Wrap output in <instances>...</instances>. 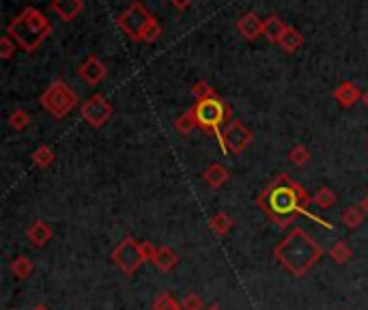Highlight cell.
<instances>
[{
    "label": "cell",
    "mask_w": 368,
    "mask_h": 310,
    "mask_svg": "<svg viewBox=\"0 0 368 310\" xmlns=\"http://www.w3.org/2000/svg\"><path fill=\"white\" fill-rule=\"evenodd\" d=\"M257 205L265 211V216L276 222L280 229H289L291 224H295L297 218L308 216L317 220L321 227L332 229L330 224L315 213H310V194L291 177L287 175H278L257 199Z\"/></svg>",
    "instance_id": "6da1fadb"
},
{
    "label": "cell",
    "mask_w": 368,
    "mask_h": 310,
    "mask_svg": "<svg viewBox=\"0 0 368 310\" xmlns=\"http://www.w3.org/2000/svg\"><path fill=\"white\" fill-rule=\"evenodd\" d=\"M323 257V248L304 229H293L285 239L274 248V259L291 276L302 278L313 269Z\"/></svg>",
    "instance_id": "7a4b0ae2"
},
{
    "label": "cell",
    "mask_w": 368,
    "mask_h": 310,
    "mask_svg": "<svg viewBox=\"0 0 368 310\" xmlns=\"http://www.w3.org/2000/svg\"><path fill=\"white\" fill-rule=\"evenodd\" d=\"M7 35L26 52H35L48 35H52V24L43 11L26 7L17 17L7 24Z\"/></svg>",
    "instance_id": "3957f363"
},
{
    "label": "cell",
    "mask_w": 368,
    "mask_h": 310,
    "mask_svg": "<svg viewBox=\"0 0 368 310\" xmlns=\"http://www.w3.org/2000/svg\"><path fill=\"white\" fill-rule=\"evenodd\" d=\"M194 110V115H196V123L198 127H201L203 132H209L218 138V143H220V149H224V134L220 132L222 123L224 121H229L231 119V106L222 101L220 97H211V99H201V101H196L192 106Z\"/></svg>",
    "instance_id": "277c9868"
},
{
    "label": "cell",
    "mask_w": 368,
    "mask_h": 310,
    "mask_svg": "<svg viewBox=\"0 0 368 310\" xmlns=\"http://www.w3.org/2000/svg\"><path fill=\"white\" fill-rule=\"evenodd\" d=\"M39 104L54 119H63L80 104V97L65 80L56 78V80L50 82V87L41 93Z\"/></svg>",
    "instance_id": "5b68a950"
},
{
    "label": "cell",
    "mask_w": 368,
    "mask_h": 310,
    "mask_svg": "<svg viewBox=\"0 0 368 310\" xmlns=\"http://www.w3.org/2000/svg\"><path fill=\"white\" fill-rule=\"evenodd\" d=\"M110 259L127 276H134L140 267H143V263H147L145 252H143V241H136L132 235H127L115 250H112Z\"/></svg>",
    "instance_id": "8992f818"
},
{
    "label": "cell",
    "mask_w": 368,
    "mask_h": 310,
    "mask_svg": "<svg viewBox=\"0 0 368 310\" xmlns=\"http://www.w3.org/2000/svg\"><path fill=\"white\" fill-rule=\"evenodd\" d=\"M155 17L149 13V9L143 3H132L119 17H117V26L132 39V41H143V35L149 28V24Z\"/></svg>",
    "instance_id": "52a82bcc"
},
{
    "label": "cell",
    "mask_w": 368,
    "mask_h": 310,
    "mask_svg": "<svg viewBox=\"0 0 368 310\" xmlns=\"http://www.w3.org/2000/svg\"><path fill=\"white\" fill-rule=\"evenodd\" d=\"M80 115L91 127H104L112 119V104L97 93L84 104H80Z\"/></svg>",
    "instance_id": "ba28073f"
},
{
    "label": "cell",
    "mask_w": 368,
    "mask_h": 310,
    "mask_svg": "<svg viewBox=\"0 0 368 310\" xmlns=\"http://www.w3.org/2000/svg\"><path fill=\"white\" fill-rule=\"evenodd\" d=\"M252 132L237 119H231L229 125L224 127V149L235 155H241L252 145Z\"/></svg>",
    "instance_id": "9c48e42d"
},
{
    "label": "cell",
    "mask_w": 368,
    "mask_h": 310,
    "mask_svg": "<svg viewBox=\"0 0 368 310\" xmlns=\"http://www.w3.org/2000/svg\"><path fill=\"white\" fill-rule=\"evenodd\" d=\"M78 76H80L84 82H87V84H91V87H95V84H99V82L108 76V69H106V65L97 59L95 54H91L89 59L80 65Z\"/></svg>",
    "instance_id": "30bf717a"
},
{
    "label": "cell",
    "mask_w": 368,
    "mask_h": 310,
    "mask_svg": "<svg viewBox=\"0 0 368 310\" xmlns=\"http://www.w3.org/2000/svg\"><path fill=\"white\" fill-rule=\"evenodd\" d=\"M263 22L265 20H261L254 11H248L237 20V31L246 41H254L263 35Z\"/></svg>",
    "instance_id": "8fae6325"
},
{
    "label": "cell",
    "mask_w": 368,
    "mask_h": 310,
    "mask_svg": "<svg viewBox=\"0 0 368 310\" xmlns=\"http://www.w3.org/2000/svg\"><path fill=\"white\" fill-rule=\"evenodd\" d=\"M50 9H52L56 15H59L61 20L71 22V20H76V17L82 13L84 3H82V0H52Z\"/></svg>",
    "instance_id": "7c38bea8"
},
{
    "label": "cell",
    "mask_w": 368,
    "mask_h": 310,
    "mask_svg": "<svg viewBox=\"0 0 368 310\" xmlns=\"http://www.w3.org/2000/svg\"><path fill=\"white\" fill-rule=\"evenodd\" d=\"M52 227L48 222H43V220H37V222H33L31 227H28V231H26V237H28V241H31V246H35V248H43L50 239H52Z\"/></svg>",
    "instance_id": "4fadbf2b"
},
{
    "label": "cell",
    "mask_w": 368,
    "mask_h": 310,
    "mask_svg": "<svg viewBox=\"0 0 368 310\" xmlns=\"http://www.w3.org/2000/svg\"><path fill=\"white\" fill-rule=\"evenodd\" d=\"M334 99L343 108H351L353 104H358L362 99V93L353 82H343L334 89Z\"/></svg>",
    "instance_id": "5bb4252c"
},
{
    "label": "cell",
    "mask_w": 368,
    "mask_h": 310,
    "mask_svg": "<svg viewBox=\"0 0 368 310\" xmlns=\"http://www.w3.org/2000/svg\"><path fill=\"white\" fill-rule=\"evenodd\" d=\"M203 179L207 181V185H211L213 190H218V188H222L224 183H229V179H231V175H229V171H226V166H222V164H211L207 171L203 173Z\"/></svg>",
    "instance_id": "9a60e30c"
},
{
    "label": "cell",
    "mask_w": 368,
    "mask_h": 310,
    "mask_svg": "<svg viewBox=\"0 0 368 310\" xmlns=\"http://www.w3.org/2000/svg\"><path fill=\"white\" fill-rule=\"evenodd\" d=\"M285 31H287V24L282 22L278 15H269V17L263 22V37H265L267 41H271V43H278L280 37L285 35Z\"/></svg>",
    "instance_id": "2e32d148"
},
{
    "label": "cell",
    "mask_w": 368,
    "mask_h": 310,
    "mask_svg": "<svg viewBox=\"0 0 368 310\" xmlns=\"http://www.w3.org/2000/svg\"><path fill=\"white\" fill-rule=\"evenodd\" d=\"M278 45H280L282 50H285L287 54H295V52L304 45V35L297 31V28L287 26V31H285V35L280 37Z\"/></svg>",
    "instance_id": "e0dca14e"
},
{
    "label": "cell",
    "mask_w": 368,
    "mask_h": 310,
    "mask_svg": "<svg viewBox=\"0 0 368 310\" xmlns=\"http://www.w3.org/2000/svg\"><path fill=\"white\" fill-rule=\"evenodd\" d=\"M160 272H171L179 265V255L168 246H162L157 250V257H155V263H153Z\"/></svg>",
    "instance_id": "ac0fdd59"
},
{
    "label": "cell",
    "mask_w": 368,
    "mask_h": 310,
    "mask_svg": "<svg viewBox=\"0 0 368 310\" xmlns=\"http://www.w3.org/2000/svg\"><path fill=\"white\" fill-rule=\"evenodd\" d=\"M209 227H211V231H213L218 237H224V235H229V233L233 231V227H235V220H233L229 213L220 211V213H215V216L211 218Z\"/></svg>",
    "instance_id": "d6986e66"
},
{
    "label": "cell",
    "mask_w": 368,
    "mask_h": 310,
    "mask_svg": "<svg viewBox=\"0 0 368 310\" xmlns=\"http://www.w3.org/2000/svg\"><path fill=\"white\" fill-rule=\"evenodd\" d=\"M338 201V196L332 188H319L313 196V203L321 209H332Z\"/></svg>",
    "instance_id": "ffe728a7"
},
{
    "label": "cell",
    "mask_w": 368,
    "mask_h": 310,
    "mask_svg": "<svg viewBox=\"0 0 368 310\" xmlns=\"http://www.w3.org/2000/svg\"><path fill=\"white\" fill-rule=\"evenodd\" d=\"M11 274L17 278V280H26L28 276L33 274V261L28 259V257H17V259H13L11 261Z\"/></svg>",
    "instance_id": "44dd1931"
},
{
    "label": "cell",
    "mask_w": 368,
    "mask_h": 310,
    "mask_svg": "<svg viewBox=\"0 0 368 310\" xmlns=\"http://www.w3.org/2000/svg\"><path fill=\"white\" fill-rule=\"evenodd\" d=\"M196 127H198V123H196V115H194V110H192V108L185 110L183 115L177 117V121H175V129H177L179 134H183V136L192 134Z\"/></svg>",
    "instance_id": "7402d4cb"
},
{
    "label": "cell",
    "mask_w": 368,
    "mask_h": 310,
    "mask_svg": "<svg viewBox=\"0 0 368 310\" xmlns=\"http://www.w3.org/2000/svg\"><path fill=\"white\" fill-rule=\"evenodd\" d=\"M364 211L360 209V207H347L343 213H341V220H343V224L347 229H358V227H362V222H364Z\"/></svg>",
    "instance_id": "603a6c76"
},
{
    "label": "cell",
    "mask_w": 368,
    "mask_h": 310,
    "mask_svg": "<svg viewBox=\"0 0 368 310\" xmlns=\"http://www.w3.org/2000/svg\"><path fill=\"white\" fill-rule=\"evenodd\" d=\"M330 257L338 263V265H345L351 257H353V250L345 244V241H336L330 248Z\"/></svg>",
    "instance_id": "cb8c5ba5"
},
{
    "label": "cell",
    "mask_w": 368,
    "mask_h": 310,
    "mask_svg": "<svg viewBox=\"0 0 368 310\" xmlns=\"http://www.w3.org/2000/svg\"><path fill=\"white\" fill-rule=\"evenodd\" d=\"M153 310H183V304H179V302L175 300L173 293L164 291V293H160V297L153 302Z\"/></svg>",
    "instance_id": "d4e9b609"
},
{
    "label": "cell",
    "mask_w": 368,
    "mask_h": 310,
    "mask_svg": "<svg viewBox=\"0 0 368 310\" xmlns=\"http://www.w3.org/2000/svg\"><path fill=\"white\" fill-rule=\"evenodd\" d=\"M9 125H11L15 132H24L28 125H31V115H28L26 110L17 108V110H13V112H11V117H9Z\"/></svg>",
    "instance_id": "484cf974"
},
{
    "label": "cell",
    "mask_w": 368,
    "mask_h": 310,
    "mask_svg": "<svg viewBox=\"0 0 368 310\" xmlns=\"http://www.w3.org/2000/svg\"><path fill=\"white\" fill-rule=\"evenodd\" d=\"M33 162H35V166H39V168H48V166H52V164H54V151H52V147L41 145L39 149H35V153H33Z\"/></svg>",
    "instance_id": "4316f807"
},
{
    "label": "cell",
    "mask_w": 368,
    "mask_h": 310,
    "mask_svg": "<svg viewBox=\"0 0 368 310\" xmlns=\"http://www.w3.org/2000/svg\"><path fill=\"white\" fill-rule=\"evenodd\" d=\"M192 95L196 101H201V99H211V97H218V93L213 91V87H209V84L205 80H198L194 87H192Z\"/></svg>",
    "instance_id": "83f0119b"
},
{
    "label": "cell",
    "mask_w": 368,
    "mask_h": 310,
    "mask_svg": "<svg viewBox=\"0 0 368 310\" xmlns=\"http://www.w3.org/2000/svg\"><path fill=\"white\" fill-rule=\"evenodd\" d=\"M308 160H310V151H308V147H304V145H295V147L289 151V162H291L293 166H306Z\"/></svg>",
    "instance_id": "f1b7e54d"
},
{
    "label": "cell",
    "mask_w": 368,
    "mask_h": 310,
    "mask_svg": "<svg viewBox=\"0 0 368 310\" xmlns=\"http://www.w3.org/2000/svg\"><path fill=\"white\" fill-rule=\"evenodd\" d=\"M15 41L9 37V35H5L3 39H0V59L3 61H9L11 56H13V52H15Z\"/></svg>",
    "instance_id": "f546056e"
},
{
    "label": "cell",
    "mask_w": 368,
    "mask_h": 310,
    "mask_svg": "<svg viewBox=\"0 0 368 310\" xmlns=\"http://www.w3.org/2000/svg\"><path fill=\"white\" fill-rule=\"evenodd\" d=\"M183 310H205V302L201 295H196V293H187L183 297Z\"/></svg>",
    "instance_id": "4dcf8cb0"
},
{
    "label": "cell",
    "mask_w": 368,
    "mask_h": 310,
    "mask_svg": "<svg viewBox=\"0 0 368 310\" xmlns=\"http://www.w3.org/2000/svg\"><path fill=\"white\" fill-rule=\"evenodd\" d=\"M160 35H162V26L157 24V20H153V22L149 24V28L145 31V35H143V41H145V43H153V41L160 39Z\"/></svg>",
    "instance_id": "1f68e13d"
},
{
    "label": "cell",
    "mask_w": 368,
    "mask_h": 310,
    "mask_svg": "<svg viewBox=\"0 0 368 310\" xmlns=\"http://www.w3.org/2000/svg\"><path fill=\"white\" fill-rule=\"evenodd\" d=\"M157 250L151 241H143V252H145V259L147 263H155V257H157Z\"/></svg>",
    "instance_id": "d6a6232c"
},
{
    "label": "cell",
    "mask_w": 368,
    "mask_h": 310,
    "mask_svg": "<svg viewBox=\"0 0 368 310\" xmlns=\"http://www.w3.org/2000/svg\"><path fill=\"white\" fill-rule=\"evenodd\" d=\"M177 11H185V9H190V5L194 3V0H168Z\"/></svg>",
    "instance_id": "836d02e7"
},
{
    "label": "cell",
    "mask_w": 368,
    "mask_h": 310,
    "mask_svg": "<svg viewBox=\"0 0 368 310\" xmlns=\"http://www.w3.org/2000/svg\"><path fill=\"white\" fill-rule=\"evenodd\" d=\"M360 207H362V211L368 216V194L364 196V199H362V203H360Z\"/></svg>",
    "instance_id": "e575fe53"
},
{
    "label": "cell",
    "mask_w": 368,
    "mask_h": 310,
    "mask_svg": "<svg viewBox=\"0 0 368 310\" xmlns=\"http://www.w3.org/2000/svg\"><path fill=\"white\" fill-rule=\"evenodd\" d=\"M205 310H222V308H220V304H209Z\"/></svg>",
    "instance_id": "d590c367"
},
{
    "label": "cell",
    "mask_w": 368,
    "mask_h": 310,
    "mask_svg": "<svg viewBox=\"0 0 368 310\" xmlns=\"http://www.w3.org/2000/svg\"><path fill=\"white\" fill-rule=\"evenodd\" d=\"M362 101H364V106L368 108V89L364 91V95H362Z\"/></svg>",
    "instance_id": "8d00e7d4"
},
{
    "label": "cell",
    "mask_w": 368,
    "mask_h": 310,
    "mask_svg": "<svg viewBox=\"0 0 368 310\" xmlns=\"http://www.w3.org/2000/svg\"><path fill=\"white\" fill-rule=\"evenodd\" d=\"M33 310H50V308H48L45 304H37V306H35Z\"/></svg>",
    "instance_id": "74e56055"
}]
</instances>
